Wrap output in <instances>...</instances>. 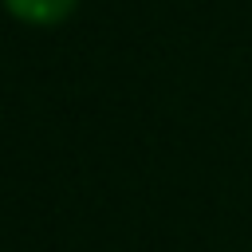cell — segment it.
Instances as JSON below:
<instances>
[{"mask_svg": "<svg viewBox=\"0 0 252 252\" xmlns=\"http://www.w3.org/2000/svg\"><path fill=\"white\" fill-rule=\"evenodd\" d=\"M0 4L12 20L32 24V28H55L79 8V0H0Z\"/></svg>", "mask_w": 252, "mask_h": 252, "instance_id": "obj_1", "label": "cell"}]
</instances>
